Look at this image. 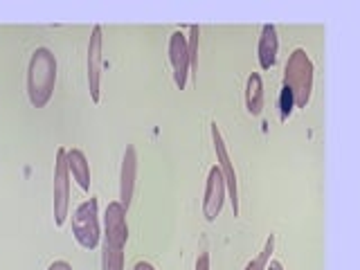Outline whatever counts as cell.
I'll list each match as a JSON object with an SVG mask.
<instances>
[{
  "instance_id": "cell-1",
  "label": "cell",
  "mask_w": 360,
  "mask_h": 270,
  "mask_svg": "<svg viewBox=\"0 0 360 270\" xmlns=\"http://www.w3.org/2000/svg\"><path fill=\"white\" fill-rule=\"evenodd\" d=\"M129 241L127 210L120 200H110L104 214L101 270H124V245Z\"/></svg>"
},
{
  "instance_id": "cell-2",
  "label": "cell",
  "mask_w": 360,
  "mask_h": 270,
  "mask_svg": "<svg viewBox=\"0 0 360 270\" xmlns=\"http://www.w3.org/2000/svg\"><path fill=\"white\" fill-rule=\"evenodd\" d=\"M56 84V56L50 48H37L27 63V97L32 106L43 108L52 99Z\"/></svg>"
},
{
  "instance_id": "cell-3",
  "label": "cell",
  "mask_w": 360,
  "mask_h": 270,
  "mask_svg": "<svg viewBox=\"0 0 360 270\" xmlns=\"http://www.w3.org/2000/svg\"><path fill=\"white\" fill-rule=\"evenodd\" d=\"M313 79H315V68L311 56L304 48H295L290 52L284 68V88L290 90L295 108H307V104L311 101Z\"/></svg>"
},
{
  "instance_id": "cell-4",
  "label": "cell",
  "mask_w": 360,
  "mask_h": 270,
  "mask_svg": "<svg viewBox=\"0 0 360 270\" xmlns=\"http://www.w3.org/2000/svg\"><path fill=\"white\" fill-rule=\"evenodd\" d=\"M72 234L77 243L84 248V250H95L99 245V214H97V198L90 196L84 200L82 205H77L72 214Z\"/></svg>"
},
{
  "instance_id": "cell-5",
  "label": "cell",
  "mask_w": 360,
  "mask_h": 270,
  "mask_svg": "<svg viewBox=\"0 0 360 270\" xmlns=\"http://www.w3.org/2000/svg\"><path fill=\"white\" fill-rule=\"evenodd\" d=\"M210 133H212V144L214 151H217V167L221 169L223 180H225V189H228V196L232 200V212L234 217H239V180H236V172H234V162L230 160L228 146H225L223 133L219 129L217 122L210 124Z\"/></svg>"
},
{
  "instance_id": "cell-6",
  "label": "cell",
  "mask_w": 360,
  "mask_h": 270,
  "mask_svg": "<svg viewBox=\"0 0 360 270\" xmlns=\"http://www.w3.org/2000/svg\"><path fill=\"white\" fill-rule=\"evenodd\" d=\"M65 146L56 149V162H54V225L61 228L70 212V172L65 162Z\"/></svg>"
},
{
  "instance_id": "cell-7",
  "label": "cell",
  "mask_w": 360,
  "mask_h": 270,
  "mask_svg": "<svg viewBox=\"0 0 360 270\" xmlns=\"http://www.w3.org/2000/svg\"><path fill=\"white\" fill-rule=\"evenodd\" d=\"M228 198V189H225V180L221 169L214 165L207 172V183H205V198H202V217L207 223H214L223 210V202Z\"/></svg>"
},
{
  "instance_id": "cell-8",
  "label": "cell",
  "mask_w": 360,
  "mask_h": 270,
  "mask_svg": "<svg viewBox=\"0 0 360 270\" xmlns=\"http://www.w3.org/2000/svg\"><path fill=\"white\" fill-rule=\"evenodd\" d=\"M104 37H101V25H95L90 32L88 41V90L93 104L99 101V84H101V59H104Z\"/></svg>"
},
{
  "instance_id": "cell-9",
  "label": "cell",
  "mask_w": 360,
  "mask_h": 270,
  "mask_svg": "<svg viewBox=\"0 0 360 270\" xmlns=\"http://www.w3.org/2000/svg\"><path fill=\"white\" fill-rule=\"evenodd\" d=\"M169 63L174 70V84L183 90L187 86L189 77V54H187V37L180 30H176L169 37Z\"/></svg>"
},
{
  "instance_id": "cell-10",
  "label": "cell",
  "mask_w": 360,
  "mask_h": 270,
  "mask_svg": "<svg viewBox=\"0 0 360 270\" xmlns=\"http://www.w3.org/2000/svg\"><path fill=\"white\" fill-rule=\"evenodd\" d=\"M135 178H138V153H135V146L129 144L127 151H124L122 169H120V202L124 205V210H129L133 200Z\"/></svg>"
},
{
  "instance_id": "cell-11",
  "label": "cell",
  "mask_w": 360,
  "mask_h": 270,
  "mask_svg": "<svg viewBox=\"0 0 360 270\" xmlns=\"http://www.w3.org/2000/svg\"><path fill=\"white\" fill-rule=\"evenodd\" d=\"M277 52H279V39H277V27L266 22L262 27V37H259V65L262 70H270L277 63Z\"/></svg>"
},
{
  "instance_id": "cell-12",
  "label": "cell",
  "mask_w": 360,
  "mask_h": 270,
  "mask_svg": "<svg viewBox=\"0 0 360 270\" xmlns=\"http://www.w3.org/2000/svg\"><path fill=\"white\" fill-rule=\"evenodd\" d=\"M65 162H68V172L77 180V185L84 191L90 189V165L86 160V155L82 149H68L65 151Z\"/></svg>"
},
{
  "instance_id": "cell-13",
  "label": "cell",
  "mask_w": 360,
  "mask_h": 270,
  "mask_svg": "<svg viewBox=\"0 0 360 270\" xmlns=\"http://www.w3.org/2000/svg\"><path fill=\"white\" fill-rule=\"evenodd\" d=\"M245 108L255 117L264 110V79L259 72H250L245 82Z\"/></svg>"
},
{
  "instance_id": "cell-14",
  "label": "cell",
  "mask_w": 360,
  "mask_h": 270,
  "mask_svg": "<svg viewBox=\"0 0 360 270\" xmlns=\"http://www.w3.org/2000/svg\"><path fill=\"white\" fill-rule=\"evenodd\" d=\"M273 250H275V234H270L268 239H266V243H264V248H262V252H259V255L252 259V262H248L243 270H266V266H268V262H270V255H273Z\"/></svg>"
},
{
  "instance_id": "cell-15",
  "label": "cell",
  "mask_w": 360,
  "mask_h": 270,
  "mask_svg": "<svg viewBox=\"0 0 360 270\" xmlns=\"http://www.w3.org/2000/svg\"><path fill=\"white\" fill-rule=\"evenodd\" d=\"M198 37H200V27L198 25H191L189 27V37H187L189 70H196V68H198Z\"/></svg>"
},
{
  "instance_id": "cell-16",
  "label": "cell",
  "mask_w": 360,
  "mask_h": 270,
  "mask_svg": "<svg viewBox=\"0 0 360 270\" xmlns=\"http://www.w3.org/2000/svg\"><path fill=\"white\" fill-rule=\"evenodd\" d=\"M292 108H295V101H292V95L290 90L281 86V95H279V120L286 122L290 117Z\"/></svg>"
},
{
  "instance_id": "cell-17",
  "label": "cell",
  "mask_w": 360,
  "mask_h": 270,
  "mask_svg": "<svg viewBox=\"0 0 360 270\" xmlns=\"http://www.w3.org/2000/svg\"><path fill=\"white\" fill-rule=\"evenodd\" d=\"M194 270H210V252H200L198 255Z\"/></svg>"
},
{
  "instance_id": "cell-18",
  "label": "cell",
  "mask_w": 360,
  "mask_h": 270,
  "mask_svg": "<svg viewBox=\"0 0 360 270\" xmlns=\"http://www.w3.org/2000/svg\"><path fill=\"white\" fill-rule=\"evenodd\" d=\"M48 270H72V266L68 264V262H61V259H59V262H52L48 266Z\"/></svg>"
},
{
  "instance_id": "cell-19",
  "label": "cell",
  "mask_w": 360,
  "mask_h": 270,
  "mask_svg": "<svg viewBox=\"0 0 360 270\" xmlns=\"http://www.w3.org/2000/svg\"><path fill=\"white\" fill-rule=\"evenodd\" d=\"M133 270H155V268L149 262H138V264L133 266Z\"/></svg>"
},
{
  "instance_id": "cell-20",
  "label": "cell",
  "mask_w": 360,
  "mask_h": 270,
  "mask_svg": "<svg viewBox=\"0 0 360 270\" xmlns=\"http://www.w3.org/2000/svg\"><path fill=\"white\" fill-rule=\"evenodd\" d=\"M266 270H284V266H281L279 262H270V264L266 266Z\"/></svg>"
}]
</instances>
